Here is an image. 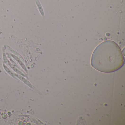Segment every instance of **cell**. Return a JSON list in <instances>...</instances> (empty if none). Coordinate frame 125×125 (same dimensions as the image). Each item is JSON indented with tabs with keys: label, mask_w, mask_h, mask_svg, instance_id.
<instances>
[{
	"label": "cell",
	"mask_w": 125,
	"mask_h": 125,
	"mask_svg": "<svg viewBox=\"0 0 125 125\" xmlns=\"http://www.w3.org/2000/svg\"><path fill=\"white\" fill-rule=\"evenodd\" d=\"M124 63V57L119 46L112 40L105 41L98 45L91 58L92 67L102 72L116 71Z\"/></svg>",
	"instance_id": "6da1fadb"
},
{
	"label": "cell",
	"mask_w": 125,
	"mask_h": 125,
	"mask_svg": "<svg viewBox=\"0 0 125 125\" xmlns=\"http://www.w3.org/2000/svg\"><path fill=\"white\" fill-rule=\"evenodd\" d=\"M15 75H16V76L18 77L19 78H20L21 80H22L23 82H24L25 84L28 85L30 86V87H32V85H31V84H30V83H29V82L27 80L25 79H24V77L21 76L17 75V74H15Z\"/></svg>",
	"instance_id": "7a4b0ae2"
},
{
	"label": "cell",
	"mask_w": 125,
	"mask_h": 125,
	"mask_svg": "<svg viewBox=\"0 0 125 125\" xmlns=\"http://www.w3.org/2000/svg\"><path fill=\"white\" fill-rule=\"evenodd\" d=\"M13 57H14L17 60V61H18V62L20 64V65H21V67H22L24 69H26V67H25V66H24L23 63L21 61L20 59H19L17 58V57H16V56H14V55H13Z\"/></svg>",
	"instance_id": "3957f363"
},
{
	"label": "cell",
	"mask_w": 125,
	"mask_h": 125,
	"mask_svg": "<svg viewBox=\"0 0 125 125\" xmlns=\"http://www.w3.org/2000/svg\"><path fill=\"white\" fill-rule=\"evenodd\" d=\"M4 67L5 69H6V71H7V72L10 75H11V76H13L12 73L11 72V71L8 68H7L5 65H4Z\"/></svg>",
	"instance_id": "277c9868"
},
{
	"label": "cell",
	"mask_w": 125,
	"mask_h": 125,
	"mask_svg": "<svg viewBox=\"0 0 125 125\" xmlns=\"http://www.w3.org/2000/svg\"><path fill=\"white\" fill-rule=\"evenodd\" d=\"M12 67V68H13V69H14V70L15 71H16V72L18 73H20V74H21V75H23V74H22V73H21V72H20L19 71H18V70H17V69L16 68H15V67Z\"/></svg>",
	"instance_id": "5b68a950"
}]
</instances>
